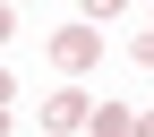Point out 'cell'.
I'll list each match as a JSON object with an SVG mask.
<instances>
[{"label": "cell", "mask_w": 154, "mask_h": 137, "mask_svg": "<svg viewBox=\"0 0 154 137\" xmlns=\"http://www.w3.org/2000/svg\"><path fill=\"white\" fill-rule=\"evenodd\" d=\"M94 51H103V43H94V26H60V34H51V69H94Z\"/></svg>", "instance_id": "obj_1"}, {"label": "cell", "mask_w": 154, "mask_h": 137, "mask_svg": "<svg viewBox=\"0 0 154 137\" xmlns=\"http://www.w3.org/2000/svg\"><path fill=\"white\" fill-rule=\"evenodd\" d=\"M86 120H94V103H86L77 86H60V94L43 103V129H60V137H69V129H86Z\"/></svg>", "instance_id": "obj_2"}, {"label": "cell", "mask_w": 154, "mask_h": 137, "mask_svg": "<svg viewBox=\"0 0 154 137\" xmlns=\"http://www.w3.org/2000/svg\"><path fill=\"white\" fill-rule=\"evenodd\" d=\"M86 129H94V137H137V120H128V111H120V103H103V111H94V120H86Z\"/></svg>", "instance_id": "obj_3"}, {"label": "cell", "mask_w": 154, "mask_h": 137, "mask_svg": "<svg viewBox=\"0 0 154 137\" xmlns=\"http://www.w3.org/2000/svg\"><path fill=\"white\" fill-rule=\"evenodd\" d=\"M86 9H94V17H120V9H128V0H86Z\"/></svg>", "instance_id": "obj_4"}, {"label": "cell", "mask_w": 154, "mask_h": 137, "mask_svg": "<svg viewBox=\"0 0 154 137\" xmlns=\"http://www.w3.org/2000/svg\"><path fill=\"white\" fill-rule=\"evenodd\" d=\"M9 34H17V9H0V43H9Z\"/></svg>", "instance_id": "obj_5"}, {"label": "cell", "mask_w": 154, "mask_h": 137, "mask_svg": "<svg viewBox=\"0 0 154 137\" xmlns=\"http://www.w3.org/2000/svg\"><path fill=\"white\" fill-rule=\"evenodd\" d=\"M0 111H9V69H0Z\"/></svg>", "instance_id": "obj_6"}, {"label": "cell", "mask_w": 154, "mask_h": 137, "mask_svg": "<svg viewBox=\"0 0 154 137\" xmlns=\"http://www.w3.org/2000/svg\"><path fill=\"white\" fill-rule=\"evenodd\" d=\"M137 60H154V34H146V43H137Z\"/></svg>", "instance_id": "obj_7"}, {"label": "cell", "mask_w": 154, "mask_h": 137, "mask_svg": "<svg viewBox=\"0 0 154 137\" xmlns=\"http://www.w3.org/2000/svg\"><path fill=\"white\" fill-rule=\"evenodd\" d=\"M0 137H9V129H0Z\"/></svg>", "instance_id": "obj_8"}]
</instances>
